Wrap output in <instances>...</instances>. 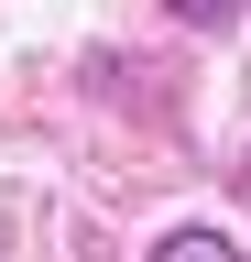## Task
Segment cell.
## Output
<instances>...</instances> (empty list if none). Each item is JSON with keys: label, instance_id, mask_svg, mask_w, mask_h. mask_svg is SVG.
Wrapping results in <instances>:
<instances>
[{"label": "cell", "instance_id": "obj_1", "mask_svg": "<svg viewBox=\"0 0 251 262\" xmlns=\"http://www.w3.org/2000/svg\"><path fill=\"white\" fill-rule=\"evenodd\" d=\"M153 262H251V251L230 241V229H208V219H175L164 241H153Z\"/></svg>", "mask_w": 251, "mask_h": 262}, {"label": "cell", "instance_id": "obj_2", "mask_svg": "<svg viewBox=\"0 0 251 262\" xmlns=\"http://www.w3.org/2000/svg\"><path fill=\"white\" fill-rule=\"evenodd\" d=\"M240 0H175V22H230Z\"/></svg>", "mask_w": 251, "mask_h": 262}]
</instances>
